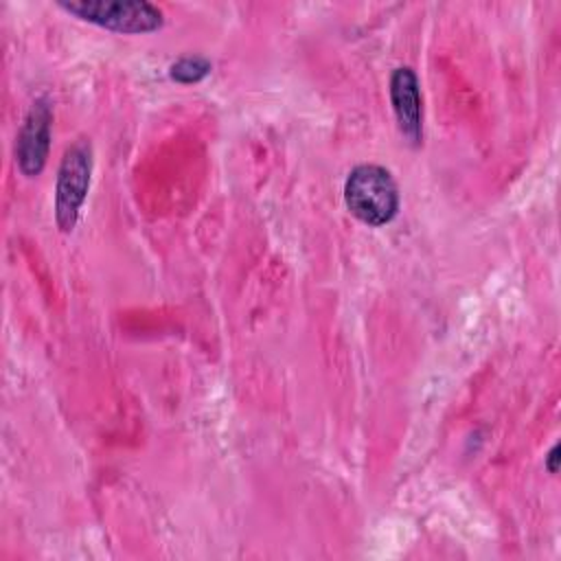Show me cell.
<instances>
[{"label": "cell", "mask_w": 561, "mask_h": 561, "mask_svg": "<svg viewBox=\"0 0 561 561\" xmlns=\"http://www.w3.org/2000/svg\"><path fill=\"white\" fill-rule=\"evenodd\" d=\"M344 202L351 215L362 224L383 226L399 210V191L388 169L359 164L346 178Z\"/></svg>", "instance_id": "cell-1"}, {"label": "cell", "mask_w": 561, "mask_h": 561, "mask_svg": "<svg viewBox=\"0 0 561 561\" xmlns=\"http://www.w3.org/2000/svg\"><path fill=\"white\" fill-rule=\"evenodd\" d=\"M59 7L116 33H149L164 24L162 11L145 0H61Z\"/></svg>", "instance_id": "cell-2"}, {"label": "cell", "mask_w": 561, "mask_h": 561, "mask_svg": "<svg viewBox=\"0 0 561 561\" xmlns=\"http://www.w3.org/2000/svg\"><path fill=\"white\" fill-rule=\"evenodd\" d=\"M92 173V149L88 140L70 145L61 158L55 186V219L61 232H70L77 224L79 208L85 199Z\"/></svg>", "instance_id": "cell-3"}, {"label": "cell", "mask_w": 561, "mask_h": 561, "mask_svg": "<svg viewBox=\"0 0 561 561\" xmlns=\"http://www.w3.org/2000/svg\"><path fill=\"white\" fill-rule=\"evenodd\" d=\"M390 101L401 136L410 145H421L423 138V101L419 79L412 68L401 66L390 77Z\"/></svg>", "instance_id": "cell-4"}, {"label": "cell", "mask_w": 561, "mask_h": 561, "mask_svg": "<svg viewBox=\"0 0 561 561\" xmlns=\"http://www.w3.org/2000/svg\"><path fill=\"white\" fill-rule=\"evenodd\" d=\"M50 110L44 101L33 103L18 136V164L24 175H37L48 156Z\"/></svg>", "instance_id": "cell-5"}, {"label": "cell", "mask_w": 561, "mask_h": 561, "mask_svg": "<svg viewBox=\"0 0 561 561\" xmlns=\"http://www.w3.org/2000/svg\"><path fill=\"white\" fill-rule=\"evenodd\" d=\"M208 72H210V61L199 55L180 57L169 70L171 79H175L180 83H195V81L204 79Z\"/></svg>", "instance_id": "cell-6"}, {"label": "cell", "mask_w": 561, "mask_h": 561, "mask_svg": "<svg viewBox=\"0 0 561 561\" xmlns=\"http://www.w3.org/2000/svg\"><path fill=\"white\" fill-rule=\"evenodd\" d=\"M559 445H554L552 449H550V454H548V458H546V469L550 471V473H557V469H559Z\"/></svg>", "instance_id": "cell-7"}]
</instances>
